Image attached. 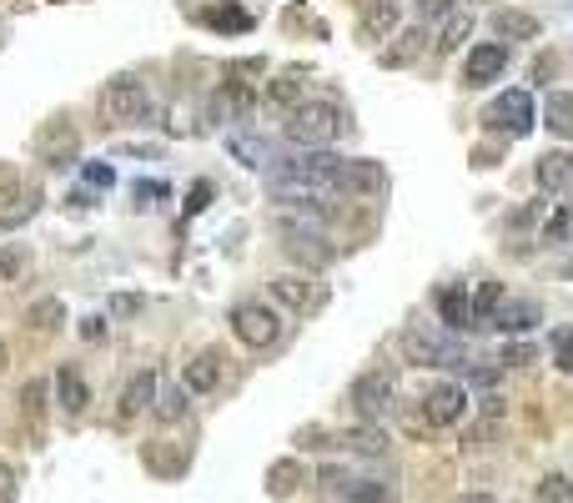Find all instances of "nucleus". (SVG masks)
I'll return each mask as SVG.
<instances>
[{
    "label": "nucleus",
    "instance_id": "nucleus-15",
    "mask_svg": "<svg viewBox=\"0 0 573 503\" xmlns=\"http://www.w3.org/2000/svg\"><path fill=\"white\" fill-rule=\"evenodd\" d=\"M282 237H286V252H292L297 262L323 267L327 257H333V247H327V232H312V227H282Z\"/></svg>",
    "mask_w": 573,
    "mask_h": 503
},
{
    "label": "nucleus",
    "instance_id": "nucleus-31",
    "mask_svg": "<svg viewBox=\"0 0 573 503\" xmlns=\"http://www.w3.org/2000/svg\"><path fill=\"white\" fill-rule=\"evenodd\" d=\"M468 31H473V11H458L453 21L442 25V41H438V51H458V46H463V36H468Z\"/></svg>",
    "mask_w": 573,
    "mask_h": 503
},
{
    "label": "nucleus",
    "instance_id": "nucleus-8",
    "mask_svg": "<svg viewBox=\"0 0 573 503\" xmlns=\"http://www.w3.org/2000/svg\"><path fill=\"white\" fill-rule=\"evenodd\" d=\"M468 413V388L463 383H432L423 393V423L428 428H453Z\"/></svg>",
    "mask_w": 573,
    "mask_h": 503
},
{
    "label": "nucleus",
    "instance_id": "nucleus-7",
    "mask_svg": "<svg viewBox=\"0 0 573 503\" xmlns=\"http://www.w3.org/2000/svg\"><path fill=\"white\" fill-rule=\"evenodd\" d=\"M317 479H323V489L337 493V503H397V489L387 479H358L347 468H323Z\"/></svg>",
    "mask_w": 573,
    "mask_h": 503
},
{
    "label": "nucleus",
    "instance_id": "nucleus-21",
    "mask_svg": "<svg viewBox=\"0 0 573 503\" xmlns=\"http://www.w3.org/2000/svg\"><path fill=\"white\" fill-rule=\"evenodd\" d=\"M227 152L237 156L241 167H257V171H262V167H272V146H267V142H257V136L232 132V136H227Z\"/></svg>",
    "mask_w": 573,
    "mask_h": 503
},
{
    "label": "nucleus",
    "instance_id": "nucleus-14",
    "mask_svg": "<svg viewBox=\"0 0 573 503\" xmlns=\"http://www.w3.org/2000/svg\"><path fill=\"white\" fill-rule=\"evenodd\" d=\"M156 368H142V372H132V383L121 388V403H116V413L121 418H136V413H146V407L156 403Z\"/></svg>",
    "mask_w": 573,
    "mask_h": 503
},
{
    "label": "nucleus",
    "instance_id": "nucleus-6",
    "mask_svg": "<svg viewBox=\"0 0 573 503\" xmlns=\"http://www.w3.org/2000/svg\"><path fill=\"white\" fill-rule=\"evenodd\" d=\"M347 403H352V413H358L368 428H378V423L393 413V378H387V372H362L358 383L347 388Z\"/></svg>",
    "mask_w": 573,
    "mask_h": 503
},
{
    "label": "nucleus",
    "instance_id": "nucleus-41",
    "mask_svg": "<svg viewBox=\"0 0 573 503\" xmlns=\"http://www.w3.org/2000/svg\"><path fill=\"white\" fill-rule=\"evenodd\" d=\"M206 202H212V187H206V181H196V187H191V202H187V216H196Z\"/></svg>",
    "mask_w": 573,
    "mask_h": 503
},
{
    "label": "nucleus",
    "instance_id": "nucleus-33",
    "mask_svg": "<svg viewBox=\"0 0 573 503\" xmlns=\"http://www.w3.org/2000/svg\"><path fill=\"white\" fill-rule=\"evenodd\" d=\"M463 11L458 0H418V21H453Z\"/></svg>",
    "mask_w": 573,
    "mask_h": 503
},
{
    "label": "nucleus",
    "instance_id": "nucleus-24",
    "mask_svg": "<svg viewBox=\"0 0 573 503\" xmlns=\"http://www.w3.org/2000/svg\"><path fill=\"white\" fill-rule=\"evenodd\" d=\"M493 31H498L503 41H533L538 21L528 11H493Z\"/></svg>",
    "mask_w": 573,
    "mask_h": 503
},
{
    "label": "nucleus",
    "instance_id": "nucleus-16",
    "mask_svg": "<svg viewBox=\"0 0 573 503\" xmlns=\"http://www.w3.org/2000/svg\"><path fill=\"white\" fill-rule=\"evenodd\" d=\"M272 298L282 302V308H292V312H307V308H317V302H323V292L312 288L307 277H297V272H282L272 282Z\"/></svg>",
    "mask_w": 573,
    "mask_h": 503
},
{
    "label": "nucleus",
    "instance_id": "nucleus-36",
    "mask_svg": "<svg viewBox=\"0 0 573 503\" xmlns=\"http://www.w3.org/2000/svg\"><path fill=\"white\" fill-rule=\"evenodd\" d=\"M498 362L503 368H524V362H533V348H528V343H503Z\"/></svg>",
    "mask_w": 573,
    "mask_h": 503
},
{
    "label": "nucleus",
    "instance_id": "nucleus-34",
    "mask_svg": "<svg viewBox=\"0 0 573 503\" xmlns=\"http://www.w3.org/2000/svg\"><path fill=\"white\" fill-rule=\"evenodd\" d=\"M60 317H66V308H60L56 298H46V302H36V308H31V323H36L41 333H46V327H56Z\"/></svg>",
    "mask_w": 573,
    "mask_h": 503
},
{
    "label": "nucleus",
    "instance_id": "nucleus-37",
    "mask_svg": "<svg viewBox=\"0 0 573 503\" xmlns=\"http://www.w3.org/2000/svg\"><path fill=\"white\" fill-rule=\"evenodd\" d=\"M21 262H25V252H21V247H11V252H0V282H11V277L21 272Z\"/></svg>",
    "mask_w": 573,
    "mask_h": 503
},
{
    "label": "nucleus",
    "instance_id": "nucleus-38",
    "mask_svg": "<svg viewBox=\"0 0 573 503\" xmlns=\"http://www.w3.org/2000/svg\"><path fill=\"white\" fill-rule=\"evenodd\" d=\"M15 483H21L15 479V468L0 458V503H15Z\"/></svg>",
    "mask_w": 573,
    "mask_h": 503
},
{
    "label": "nucleus",
    "instance_id": "nucleus-3",
    "mask_svg": "<svg viewBox=\"0 0 573 503\" xmlns=\"http://www.w3.org/2000/svg\"><path fill=\"white\" fill-rule=\"evenodd\" d=\"M403 358L418 362V368H468V353L453 333L442 327H428V323H413L403 333Z\"/></svg>",
    "mask_w": 573,
    "mask_h": 503
},
{
    "label": "nucleus",
    "instance_id": "nucleus-1",
    "mask_svg": "<svg viewBox=\"0 0 573 503\" xmlns=\"http://www.w3.org/2000/svg\"><path fill=\"white\" fill-rule=\"evenodd\" d=\"M342 107L337 101H302L297 111H286V142L302 152H327L342 136Z\"/></svg>",
    "mask_w": 573,
    "mask_h": 503
},
{
    "label": "nucleus",
    "instance_id": "nucleus-30",
    "mask_svg": "<svg viewBox=\"0 0 573 503\" xmlns=\"http://www.w3.org/2000/svg\"><path fill=\"white\" fill-rule=\"evenodd\" d=\"M538 503H573V479L569 473H549L538 483Z\"/></svg>",
    "mask_w": 573,
    "mask_h": 503
},
{
    "label": "nucleus",
    "instance_id": "nucleus-35",
    "mask_svg": "<svg viewBox=\"0 0 573 503\" xmlns=\"http://www.w3.org/2000/svg\"><path fill=\"white\" fill-rule=\"evenodd\" d=\"M206 25H216V31H247L251 15L247 11H206Z\"/></svg>",
    "mask_w": 573,
    "mask_h": 503
},
{
    "label": "nucleus",
    "instance_id": "nucleus-43",
    "mask_svg": "<svg viewBox=\"0 0 573 503\" xmlns=\"http://www.w3.org/2000/svg\"><path fill=\"white\" fill-rule=\"evenodd\" d=\"M111 308H116V312H136V308H142V298H116Z\"/></svg>",
    "mask_w": 573,
    "mask_h": 503
},
{
    "label": "nucleus",
    "instance_id": "nucleus-20",
    "mask_svg": "<svg viewBox=\"0 0 573 503\" xmlns=\"http://www.w3.org/2000/svg\"><path fill=\"white\" fill-rule=\"evenodd\" d=\"M337 448H347V454H362V458H378V454H387V433L362 423V428L342 433V438H337Z\"/></svg>",
    "mask_w": 573,
    "mask_h": 503
},
{
    "label": "nucleus",
    "instance_id": "nucleus-10",
    "mask_svg": "<svg viewBox=\"0 0 573 503\" xmlns=\"http://www.w3.org/2000/svg\"><path fill=\"white\" fill-rule=\"evenodd\" d=\"M387 187V177H382L378 161H368V156H358V161H347L337 167V197H372Z\"/></svg>",
    "mask_w": 573,
    "mask_h": 503
},
{
    "label": "nucleus",
    "instance_id": "nucleus-44",
    "mask_svg": "<svg viewBox=\"0 0 573 503\" xmlns=\"http://www.w3.org/2000/svg\"><path fill=\"white\" fill-rule=\"evenodd\" d=\"M362 5H397V0H362Z\"/></svg>",
    "mask_w": 573,
    "mask_h": 503
},
{
    "label": "nucleus",
    "instance_id": "nucleus-11",
    "mask_svg": "<svg viewBox=\"0 0 573 503\" xmlns=\"http://www.w3.org/2000/svg\"><path fill=\"white\" fill-rule=\"evenodd\" d=\"M538 323H543V308H538L533 298H503L498 312H493V327H498L503 337H524V333H533Z\"/></svg>",
    "mask_w": 573,
    "mask_h": 503
},
{
    "label": "nucleus",
    "instance_id": "nucleus-17",
    "mask_svg": "<svg viewBox=\"0 0 573 503\" xmlns=\"http://www.w3.org/2000/svg\"><path fill=\"white\" fill-rule=\"evenodd\" d=\"M533 177H538V187H543V192H569V187H573V156L569 152L538 156Z\"/></svg>",
    "mask_w": 573,
    "mask_h": 503
},
{
    "label": "nucleus",
    "instance_id": "nucleus-28",
    "mask_svg": "<svg viewBox=\"0 0 573 503\" xmlns=\"http://www.w3.org/2000/svg\"><path fill=\"white\" fill-rule=\"evenodd\" d=\"M498 302H503V288H498V282H478V292H473L478 327H483V323H493V312H498Z\"/></svg>",
    "mask_w": 573,
    "mask_h": 503
},
{
    "label": "nucleus",
    "instance_id": "nucleus-4",
    "mask_svg": "<svg viewBox=\"0 0 573 503\" xmlns=\"http://www.w3.org/2000/svg\"><path fill=\"white\" fill-rule=\"evenodd\" d=\"M483 126L488 132H503V136H528L538 126V107L528 91H503L498 101H488V111H483Z\"/></svg>",
    "mask_w": 573,
    "mask_h": 503
},
{
    "label": "nucleus",
    "instance_id": "nucleus-40",
    "mask_svg": "<svg viewBox=\"0 0 573 503\" xmlns=\"http://www.w3.org/2000/svg\"><path fill=\"white\" fill-rule=\"evenodd\" d=\"M151 197H167V181H136V206H151Z\"/></svg>",
    "mask_w": 573,
    "mask_h": 503
},
{
    "label": "nucleus",
    "instance_id": "nucleus-32",
    "mask_svg": "<svg viewBox=\"0 0 573 503\" xmlns=\"http://www.w3.org/2000/svg\"><path fill=\"white\" fill-rule=\"evenodd\" d=\"M553 362L559 372H573V327H553Z\"/></svg>",
    "mask_w": 573,
    "mask_h": 503
},
{
    "label": "nucleus",
    "instance_id": "nucleus-29",
    "mask_svg": "<svg viewBox=\"0 0 573 503\" xmlns=\"http://www.w3.org/2000/svg\"><path fill=\"white\" fill-rule=\"evenodd\" d=\"M187 388H167V393H156V418L161 423H177L181 413H187Z\"/></svg>",
    "mask_w": 573,
    "mask_h": 503
},
{
    "label": "nucleus",
    "instance_id": "nucleus-25",
    "mask_svg": "<svg viewBox=\"0 0 573 503\" xmlns=\"http://www.w3.org/2000/svg\"><path fill=\"white\" fill-rule=\"evenodd\" d=\"M302 91H307V81H302L297 71H286V76H277V81L267 86V101H272V107L297 111L302 107Z\"/></svg>",
    "mask_w": 573,
    "mask_h": 503
},
{
    "label": "nucleus",
    "instance_id": "nucleus-42",
    "mask_svg": "<svg viewBox=\"0 0 573 503\" xmlns=\"http://www.w3.org/2000/svg\"><path fill=\"white\" fill-rule=\"evenodd\" d=\"M101 333H106V317H86V323H81V337H91V343H96Z\"/></svg>",
    "mask_w": 573,
    "mask_h": 503
},
{
    "label": "nucleus",
    "instance_id": "nucleus-2",
    "mask_svg": "<svg viewBox=\"0 0 573 503\" xmlns=\"http://www.w3.org/2000/svg\"><path fill=\"white\" fill-rule=\"evenodd\" d=\"M96 107H101L106 126H146V121L156 116L151 91H146L136 76H116V81H106L101 86V97H96Z\"/></svg>",
    "mask_w": 573,
    "mask_h": 503
},
{
    "label": "nucleus",
    "instance_id": "nucleus-45",
    "mask_svg": "<svg viewBox=\"0 0 573 503\" xmlns=\"http://www.w3.org/2000/svg\"><path fill=\"white\" fill-rule=\"evenodd\" d=\"M5 358H11V353H5V343H0V368H5Z\"/></svg>",
    "mask_w": 573,
    "mask_h": 503
},
{
    "label": "nucleus",
    "instance_id": "nucleus-12",
    "mask_svg": "<svg viewBox=\"0 0 573 503\" xmlns=\"http://www.w3.org/2000/svg\"><path fill=\"white\" fill-rule=\"evenodd\" d=\"M41 206V192L36 187H25V181H11V187H0V227H21L31 222Z\"/></svg>",
    "mask_w": 573,
    "mask_h": 503
},
{
    "label": "nucleus",
    "instance_id": "nucleus-5",
    "mask_svg": "<svg viewBox=\"0 0 573 503\" xmlns=\"http://www.w3.org/2000/svg\"><path fill=\"white\" fill-rule=\"evenodd\" d=\"M232 333H237V343L262 353L282 337V317H277L267 302H237V308H232Z\"/></svg>",
    "mask_w": 573,
    "mask_h": 503
},
{
    "label": "nucleus",
    "instance_id": "nucleus-13",
    "mask_svg": "<svg viewBox=\"0 0 573 503\" xmlns=\"http://www.w3.org/2000/svg\"><path fill=\"white\" fill-rule=\"evenodd\" d=\"M438 312H442V323L453 327V333H468V327H478V308H473V292H468V282L442 288V292H438Z\"/></svg>",
    "mask_w": 573,
    "mask_h": 503
},
{
    "label": "nucleus",
    "instance_id": "nucleus-19",
    "mask_svg": "<svg viewBox=\"0 0 573 503\" xmlns=\"http://www.w3.org/2000/svg\"><path fill=\"white\" fill-rule=\"evenodd\" d=\"M56 403L66 407L71 418H81V413H86L91 393H86V383H81V372H76V368H60V372H56Z\"/></svg>",
    "mask_w": 573,
    "mask_h": 503
},
{
    "label": "nucleus",
    "instance_id": "nucleus-26",
    "mask_svg": "<svg viewBox=\"0 0 573 503\" xmlns=\"http://www.w3.org/2000/svg\"><path fill=\"white\" fill-rule=\"evenodd\" d=\"M297 479H302V468L292 463V458H282V463L267 468V493H272V499H286V493L297 489Z\"/></svg>",
    "mask_w": 573,
    "mask_h": 503
},
{
    "label": "nucleus",
    "instance_id": "nucleus-9",
    "mask_svg": "<svg viewBox=\"0 0 573 503\" xmlns=\"http://www.w3.org/2000/svg\"><path fill=\"white\" fill-rule=\"evenodd\" d=\"M508 71V46L503 41H483V46L468 51L463 60V86H488Z\"/></svg>",
    "mask_w": 573,
    "mask_h": 503
},
{
    "label": "nucleus",
    "instance_id": "nucleus-27",
    "mask_svg": "<svg viewBox=\"0 0 573 503\" xmlns=\"http://www.w3.org/2000/svg\"><path fill=\"white\" fill-rule=\"evenodd\" d=\"M397 25V5H362V31L368 36H387Z\"/></svg>",
    "mask_w": 573,
    "mask_h": 503
},
{
    "label": "nucleus",
    "instance_id": "nucleus-22",
    "mask_svg": "<svg viewBox=\"0 0 573 503\" xmlns=\"http://www.w3.org/2000/svg\"><path fill=\"white\" fill-rule=\"evenodd\" d=\"M76 152H81V142H76L71 126H50L46 142H41V156H46L50 167H66V161H71Z\"/></svg>",
    "mask_w": 573,
    "mask_h": 503
},
{
    "label": "nucleus",
    "instance_id": "nucleus-23",
    "mask_svg": "<svg viewBox=\"0 0 573 503\" xmlns=\"http://www.w3.org/2000/svg\"><path fill=\"white\" fill-rule=\"evenodd\" d=\"M538 121H549V132H559V136H573V97L569 91H549Z\"/></svg>",
    "mask_w": 573,
    "mask_h": 503
},
{
    "label": "nucleus",
    "instance_id": "nucleus-18",
    "mask_svg": "<svg viewBox=\"0 0 573 503\" xmlns=\"http://www.w3.org/2000/svg\"><path fill=\"white\" fill-rule=\"evenodd\" d=\"M216 383H222V358H216V353H196V358L187 362V372H181V388H187V393H212Z\"/></svg>",
    "mask_w": 573,
    "mask_h": 503
},
{
    "label": "nucleus",
    "instance_id": "nucleus-39",
    "mask_svg": "<svg viewBox=\"0 0 573 503\" xmlns=\"http://www.w3.org/2000/svg\"><path fill=\"white\" fill-rule=\"evenodd\" d=\"M86 181H91V187H111V181H116V171L111 167H101V161H86Z\"/></svg>",
    "mask_w": 573,
    "mask_h": 503
}]
</instances>
